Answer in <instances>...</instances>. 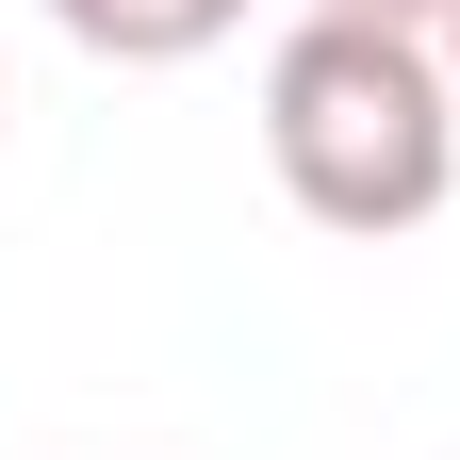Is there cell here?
<instances>
[{
    "label": "cell",
    "mask_w": 460,
    "mask_h": 460,
    "mask_svg": "<svg viewBox=\"0 0 460 460\" xmlns=\"http://www.w3.org/2000/svg\"><path fill=\"white\" fill-rule=\"evenodd\" d=\"M444 83H460V17H444Z\"/></svg>",
    "instance_id": "277c9868"
},
{
    "label": "cell",
    "mask_w": 460,
    "mask_h": 460,
    "mask_svg": "<svg viewBox=\"0 0 460 460\" xmlns=\"http://www.w3.org/2000/svg\"><path fill=\"white\" fill-rule=\"evenodd\" d=\"M66 17V49H99V66H198V49L247 33V0H49Z\"/></svg>",
    "instance_id": "7a4b0ae2"
},
{
    "label": "cell",
    "mask_w": 460,
    "mask_h": 460,
    "mask_svg": "<svg viewBox=\"0 0 460 460\" xmlns=\"http://www.w3.org/2000/svg\"><path fill=\"white\" fill-rule=\"evenodd\" d=\"M296 17H378V33H444L460 0H296Z\"/></svg>",
    "instance_id": "3957f363"
},
{
    "label": "cell",
    "mask_w": 460,
    "mask_h": 460,
    "mask_svg": "<svg viewBox=\"0 0 460 460\" xmlns=\"http://www.w3.org/2000/svg\"><path fill=\"white\" fill-rule=\"evenodd\" d=\"M263 164L279 198L345 247H394L460 198V83L444 33H378V17H296L263 49Z\"/></svg>",
    "instance_id": "6da1fadb"
}]
</instances>
